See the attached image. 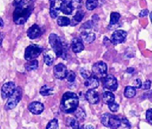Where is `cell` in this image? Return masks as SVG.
<instances>
[{"label":"cell","mask_w":152,"mask_h":129,"mask_svg":"<svg viewBox=\"0 0 152 129\" xmlns=\"http://www.w3.org/2000/svg\"><path fill=\"white\" fill-rule=\"evenodd\" d=\"M16 88L17 87L15 86V83L14 82H8L7 83H5L2 86V90H1V95H2V99L9 98L14 93Z\"/></svg>","instance_id":"9c48e42d"},{"label":"cell","mask_w":152,"mask_h":129,"mask_svg":"<svg viewBox=\"0 0 152 129\" xmlns=\"http://www.w3.org/2000/svg\"><path fill=\"white\" fill-rule=\"evenodd\" d=\"M43 33H44V30L37 24H34L31 27H29L27 30V36H28L29 39L34 40V39L40 37L43 34Z\"/></svg>","instance_id":"4fadbf2b"},{"label":"cell","mask_w":152,"mask_h":129,"mask_svg":"<svg viewBox=\"0 0 152 129\" xmlns=\"http://www.w3.org/2000/svg\"><path fill=\"white\" fill-rule=\"evenodd\" d=\"M50 1H52V0H50Z\"/></svg>","instance_id":"c3c4849f"},{"label":"cell","mask_w":152,"mask_h":129,"mask_svg":"<svg viewBox=\"0 0 152 129\" xmlns=\"http://www.w3.org/2000/svg\"><path fill=\"white\" fill-rule=\"evenodd\" d=\"M107 70H108L107 64L102 61L96 63L92 67L93 74L97 77L98 79H104L106 76Z\"/></svg>","instance_id":"52a82bcc"},{"label":"cell","mask_w":152,"mask_h":129,"mask_svg":"<svg viewBox=\"0 0 152 129\" xmlns=\"http://www.w3.org/2000/svg\"><path fill=\"white\" fill-rule=\"evenodd\" d=\"M92 21L94 22V25L97 23L98 21H99V17H98V15H93V18H92Z\"/></svg>","instance_id":"b9f144b4"},{"label":"cell","mask_w":152,"mask_h":129,"mask_svg":"<svg viewBox=\"0 0 152 129\" xmlns=\"http://www.w3.org/2000/svg\"><path fill=\"white\" fill-rule=\"evenodd\" d=\"M94 26V23L93 21H87L84 24H83V26H81V29H83V31H88L92 29Z\"/></svg>","instance_id":"1f68e13d"},{"label":"cell","mask_w":152,"mask_h":129,"mask_svg":"<svg viewBox=\"0 0 152 129\" xmlns=\"http://www.w3.org/2000/svg\"><path fill=\"white\" fill-rule=\"evenodd\" d=\"M46 129H59V124L57 119H52L47 124Z\"/></svg>","instance_id":"4dcf8cb0"},{"label":"cell","mask_w":152,"mask_h":129,"mask_svg":"<svg viewBox=\"0 0 152 129\" xmlns=\"http://www.w3.org/2000/svg\"><path fill=\"white\" fill-rule=\"evenodd\" d=\"M84 85L89 90H95V89H97L99 86V80H98V78L95 76V75H92L89 79H86Z\"/></svg>","instance_id":"e0dca14e"},{"label":"cell","mask_w":152,"mask_h":129,"mask_svg":"<svg viewBox=\"0 0 152 129\" xmlns=\"http://www.w3.org/2000/svg\"><path fill=\"white\" fill-rule=\"evenodd\" d=\"M151 82L150 81V80H147V81H145L142 83V89L144 90H148L151 88Z\"/></svg>","instance_id":"74e56055"},{"label":"cell","mask_w":152,"mask_h":129,"mask_svg":"<svg viewBox=\"0 0 152 129\" xmlns=\"http://www.w3.org/2000/svg\"><path fill=\"white\" fill-rule=\"evenodd\" d=\"M85 97L88 102L92 104V105L97 104L100 101L99 94L94 90H88L87 92L86 93Z\"/></svg>","instance_id":"9a60e30c"},{"label":"cell","mask_w":152,"mask_h":129,"mask_svg":"<svg viewBox=\"0 0 152 129\" xmlns=\"http://www.w3.org/2000/svg\"><path fill=\"white\" fill-rule=\"evenodd\" d=\"M134 71H135V69H134V68H132V67H129V68H128V69H127V72H128V73H129V74H132V73H133V72H134Z\"/></svg>","instance_id":"7bdbcfd3"},{"label":"cell","mask_w":152,"mask_h":129,"mask_svg":"<svg viewBox=\"0 0 152 129\" xmlns=\"http://www.w3.org/2000/svg\"><path fill=\"white\" fill-rule=\"evenodd\" d=\"M75 112V117L78 120L83 121V120H84L86 119V112H84V110L83 109L78 108Z\"/></svg>","instance_id":"f546056e"},{"label":"cell","mask_w":152,"mask_h":129,"mask_svg":"<svg viewBox=\"0 0 152 129\" xmlns=\"http://www.w3.org/2000/svg\"><path fill=\"white\" fill-rule=\"evenodd\" d=\"M71 2H72V5H73L74 7V9L80 10V8L82 7V6H83L82 0H71Z\"/></svg>","instance_id":"d590c367"},{"label":"cell","mask_w":152,"mask_h":129,"mask_svg":"<svg viewBox=\"0 0 152 129\" xmlns=\"http://www.w3.org/2000/svg\"><path fill=\"white\" fill-rule=\"evenodd\" d=\"M64 2V0H52L50 3V16L52 18H56L59 11L60 10L62 4Z\"/></svg>","instance_id":"7c38bea8"},{"label":"cell","mask_w":152,"mask_h":129,"mask_svg":"<svg viewBox=\"0 0 152 129\" xmlns=\"http://www.w3.org/2000/svg\"><path fill=\"white\" fill-rule=\"evenodd\" d=\"M80 74H81V76L84 78L85 79H89L90 77L92 76V74H91V72L90 71H88V70L85 69V68H82L80 70Z\"/></svg>","instance_id":"d6a6232c"},{"label":"cell","mask_w":152,"mask_h":129,"mask_svg":"<svg viewBox=\"0 0 152 129\" xmlns=\"http://www.w3.org/2000/svg\"><path fill=\"white\" fill-rule=\"evenodd\" d=\"M84 16H85V12L83 10H78L75 15L73 17V19L71 20V26H74L78 25L79 22L83 21V19L84 18Z\"/></svg>","instance_id":"44dd1931"},{"label":"cell","mask_w":152,"mask_h":129,"mask_svg":"<svg viewBox=\"0 0 152 129\" xmlns=\"http://www.w3.org/2000/svg\"><path fill=\"white\" fill-rule=\"evenodd\" d=\"M21 98H22V90L21 87L18 86L17 87L14 93L8 98L7 104L5 105V109L10 110L14 109L18 105L19 101H21Z\"/></svg>","instance_id":"5b68a950"},{"label":"cell","mask_w":152,"mask_h":129,"mask_svg":"<svg viewBox=\"0 0 152 129\" xmlns=\"http://www.w3.org/2000/svg\"><path fill=\"white\" fill-rule=\"evenodd\" d=\"M79 99L78 95L73 92H66L63 95L60 109L65 113H72L78 109Z\"/></svg>","instance_id":"7a4b0ae2"},{"label":"cell","mask_w":152,"mask_h":129,"mask_svg":"<svg viewBox=\"0 0 152 129\" xmlns=\"http://www.w3.org/2000/svg\"><path fill=\"white\" fill-rule=\"evenodd\" d=\"M142 81H141L140 79H136L135 81H134V82H133V86H134L135 88H137V89L142 88Z\"/></svg>","instance_id":"ab89813d"},{"label":"cell","mask_w":152,"mask_h":129,"mask_svg":"<svg viewBox=\"0 0 152 129\" xmlns=\"http://www.w3.org/2000/svg\"><path fill=\"white\" fill-rule=\"evenodd\" d=\"M28 109L33 114L40 115L45 109V106L39 101H33L28 105Z\"/></svg>","instance_id":"5bb4252c"},{"label":"cell","mask_w":152,"mask_h":129,"mask_svg":"<svg viewBox=\"0 0 152 129\" xmlns=\"http://www.w3.org/2000/svg\"><path fill=\"white\" fill-rule=\"evenodd\" d=\"M121 125H123L124 128H132L130 122L128 121L126 118H122L121 119Z\"/></svg>","instance_id":"f35d334b"},{"label":"cell","mask_w":152,"mask_h":129,"mask_svg":"<svg viewBox=\"0 0 152 129\" xmlns=\"http://www.w3.org/2000/svg\"><path fill=\"white\" fill-rule=\"evenodd\" d=\"M1 27H3V20H2V18H1Z\"/></svg>","instance_id":"bcb514c9"},{"label":"cell","mask_w":152,"mask_h":129,"mask_svg":"<svg viewBox=\"0 0 152 129\" xmlns=\"http://www.w3.org/2000/svg\"><path fill=\"white\" fill-rule=\"evenodd\" d=\"M81 39L84 42H86L88 44L93 43L96 39V35L94 33L88 31H83L81 33Z\"/></svg>","instance_id":"ffe728a7"},{"label":"cell","mask_w":152,"mask_h":129,"mask_svg":"<svg viewBox=\"0 0 152 129\" xmlns=\"http://www.w3.org/2000/svg\"><path fill=\"white\" fill-rule=\"evenodd\" d=\"M146 119L147 122L152 125V109H149L146 112Z\"/></svg>","instance_id":"8d00e7d4"},{"label":"cell","mask_w":152,"mask_h":129,"mask_svg":"<svg viewBox=\"0 0 152 129\" xmlns=\"http://www.w3.org/2000/svg\"><path fill=\"white\" fill-rule=\"evenodd\" d=\"M150 17H151V21L152 22V12L151 13V15H150Z\"/></svg>","instance_id":"7dc6e473"},{"label":"cell","mask_w":152,"mask_h":129,"mask_svg":"<svg viewBox=\"0 0 152 129\" xmlns=\"http://www.w3.org/2000/svg\"><path fill=\"white\" fill-rule=\"evenodd\" d=\"M121 18V15L117 12L111 13L110 15V22H109V26H115L119 22V20Z\"/></svg>","instance_id":"4316f807"},{"label":"cell","mask_w":152,"mask_h":129,"mask_svg":"<svg viewBox=\"0 0 152 129\" xmlns=\"http://www.w3.org/2000/svg\"><path fill=\"white\" fill-rule=\"evenodd\" d=\"M147 98H149L151 101H152V90L149 92V93H147Z\"/></svg>","instance_id":"ee69618b"},{"label":"cell","mask_w":152,"mask_h":129,"mask_svg":"<svg viewBox=\"0 0 152 129\" xmlns=\"http://www.w3.org/2000/svg\"><path fill=\"white\" fill-rule=\"evenodd\" d=\"M124 96L125 98H132L133 97H135V94H136V90H135V88L134 86H126L125 89H124Z\"/></svg>","instance_id":"603a6c76"},{"label":"cell","mask_w":152,"mask_h":129,"mask_svg":"<svg viewBox=\"0 0 152 129\" xmlns=\"http://www.w3.org/2000/svg\"><path fill=\"white\" fill-rule=\"evenodd\" d=\"M108 106H109V110H110V111L113 112H117L119 109V107H120L118 104L115 102V101H113V102H112V103H110V104H109V105H108Z\"/></svg>","instance_id":"e575fe53"},{"label":"cell","mask_w":152,"mask_h":129,"mask_svg":"<svg viewBox=\"0 0 152 129\" xmlns=\"http://www.w3.org/2000/svg\"><path fill=\"white\" fill-rule=\"evenodd\" d=\"M101 122L104 126L112 129H116L121 126V119L116 115L104 113L101 117Z\"/></svg>","instance_id":"277c9868"},{"label":"cell","mask_w":152,"mask_h":129,"mask_svg":"<svg viewBox=\"0 0 152 129\" xmlns=\"http://www.w3.org/2000/svg\"><path fill=\"white\" fill-rule=\"evenodd\" d=\"M75 78L76 74L73 71H69L67 72L66 79H67V81H68L69 82H73L75 80Z\"/></svg>","instance_id":"836d02e7"},{"label":"cell","mask_w":152,"mask_h":129,"mask_svg":"<svg viewBox=\"0 0 152 129\" xmlns=\"http://www.w3.org/2000/svg\"><path fill=\"white\" fill-rule=\"evenodd\" d=\"M35 0H14L15 10L13 14L14 22L17 25H23L28 20L34 9Z\"/></svg>","instance_id":"6da1fadb"},{"label":"cell","mask_w":152,"mask_h":129,"mask_svg":"<svg viewBox=\"0 0 152 129\" xmlns=\"http://www.w3.org/2000/svg\"><path fill=\"white\" fill-rule=\"evenodd\" d=\"M48 41H49L52 50L54 51L57 57H60L64 60H66L67 46L66 44L64 43L62 38H60L59 36H57L56 34H51L48 36Z\"/></svg>","instance_id":"3957f363"},{"label":"cell","mask_w":152,"mask_h":129,"mask_svg":"<svg viewBox=\"0 0 152 129\" xmlns=\"http://www.w3.org/2000/svg\"><path fill=\"white\" fill-rule=\"evenodd\" d=\"M55 52L51 49H46L44 52V61L48 66H52L55 60Z\"/></svg>","instance_id":"ac0fdd59"},{"label":"cell","mask_w":152,"mask_h":129,"mask_svg":"<svg viewBox=\"0 0 152 129\" xmlns=\"http://www.w3.org/2000/svg\"><path fill=\"white\" fill-rule=\"evenodd\" d=\"M102 84L104 89L109 91H116L118 87L117 80L113 75L111 74H108L104 79H102Z\"/></svg>","instance_id":"ba28073f"},{"label":"cell","mask_w":152,"mask_h":129,"mask_svg":"<svg viewBox=\"0 0 152 129\" xmlns=\"http://www.w3.org/2000/svg\"><path fill=\"white\" fill-rule=\"evenodd\" d=\"M102 99H103V101L104 103L109 105L110 103L113 102L114 100H115V96L112 91H105L103 93V95H102Z\"/></svg>","instance_id":"7402d4cb"},{"label":"cell","mask_w":152,"mask_h":129,"mask_svg":"<svg viewBox=\"0 0 152 129\" xmlns=\"http://www.w3.org/2000/svg\"><path fill=\"white\" fill-rule=\"evenodd\" d=\"M53 93H54V90H53V88L47 86V85L43 86L40 90V93L42 96L52 95V94H53Z\"/></svg>","instance_id":"d4e9b609"},{"label":"cell","mask_w":152,"mask_h":129,"mask_svg":"<svg viewBox=\"0 0 152 129\" xmlns=\"http://www.w3.org/2000/svg\"><path fill=\"white\" fill-rule=\"evenodd\" d=\"M74 10V7L72 5V2L71 0H64L60 7V11L64 13V15H70L72 14Z\"/></svg>","instance_id":"d6986e66"},{"label":"cell","mask_w":152,"mask_h":129,"mask_svg":"<svg viewBox=\"0 0 152 129\" xmlns=\"http://www.w3.org/2000/svg\"><path fill=\"white\" fill-rule=\"evenodd\" d=\"M83 40L78 37L72 39L71 43V49L75 53H79L84 49V44H83Z\"/></svg>","instance_id":"2e32d148"},{"label":"cell","mask_w":152,"mask_h":129,"mask_svg":"<svg viewBox=\"0 0 152 129\" xmlns=\"http://www.w3.org/2000/svg\"><path fill=\"white\" fill-rule=\"evenodd\" d=\"M85 129H94V126L93 125H86L85 128Z\"/></svg>","instance_id":"f6af8a7d"},{"label":"cell","mask_w":152,"mask_h":129,"mask_svg":"<svg viewBox=\"0 0 152 129\" xmlns=\"http://www.w3.org/2000/svg\"><path fill=\"white\" fill-rule=\"evenodd\" d=\"M127 32L124 30H116L113 32L111 36V42L114 45H117L119 44L123 43L127 38Z\"/></svg>","instance_id":"30bf717a"},{"label":"cell","mask_w":152,"mask_h":129,"mask_svg":"<svg viewBox=\"0 0 152 129\" xmlns=\"http://www.w3.org/2000/svg\"><path fill=\"white\" fill-rule=\"evenodd\" d=\"M43 51H44V48L41 46H39L37 44H30L26 49L25 59L27 61L35 60L36 58H37L41 54Z\"/></svg>","instance_id":"8992f818"},{"label":"cell","mask_w":152,"mask_h":129,"mask_svg":"<svg viewBox=\"0 0 152 129\" xmlns=\"http://www.w3.org/2000/svg\"><path fill=\"white\" fill-rule=\"evenodd\" d=\"M98 6V0H86V7L88 10H94Z\"/></svg>","instance_id":"f1b7e54d"},{"label":"cell","mask_w":152,"mask_h":129,"mask_svg":"<svg viewBox=\"0 0 152 129\" xmlns=\"http://www.w3.org/2000/svg\"><path fill=\"white\" fill-rule=\"evenodd\" d=\"M148 14H149V11H148V10H142L140 11V15H139V16H140V17H146V16H147L148 15Z\"/></svg>","instance_id":"60d3db41"},{"label":"cell","mask_w":152,"mask_h":129,"mask_svg":"<svg viewBox=\"0 0 152 129\" xmlns=\"http://www.w3.org/2000/svg\"><path fill=\"white\" fill-rule=\"evenodd\" d=\"M25 68L27 71H34V70L38 68V61L37 60H30L28 61L25 64Z\"/></svg>","instance_id":"cb8c5ba5"},{"label":"cell","mask_w":152,"mask_h":129,"mask_svg":"<svg viewBox=\"0 0 152 129\" xmlns=\"http://www.w3.org/2000/svg\"><path fill=\"white\" fill-rule=\"evenodd\" d=\"M67 72L68 71H67L66 67L64 64V63H61L56 65L54 67V69H53L54 76L56 77L57 79H60V80H63V79H66Z\"/></svg>","instance_id":"8fae6325"},{"label":"cell","mask_w":152,"mask_h":129,"mask_svg":"<svg viewBox=\"0 0 152 129\" xmlns=\"http://www.w3.org/2000/svg\"><path fill=\"white\" fill-rule=\"evenodd\" d=\"M66 124L67 126L71 127L72 129H79V123L76 119L72 118V117H68L66 118Z\"/></svg>","instance_id":"484cf974"},{"label":"cell","mask_w":152,"mask_h":129,"mask_svg":"<svg viewBox=\"0 0 152 129\" xmlns=\"http://www.w3.org/2000/svg\"><path fill=\"white\" fill-rule=\"evenodd\" d=\"M71 20L66 17H59L57 18V24L59 26H67L71 25Z\"/></svg>","instance_id":"83f0119b"}]
</instances>
